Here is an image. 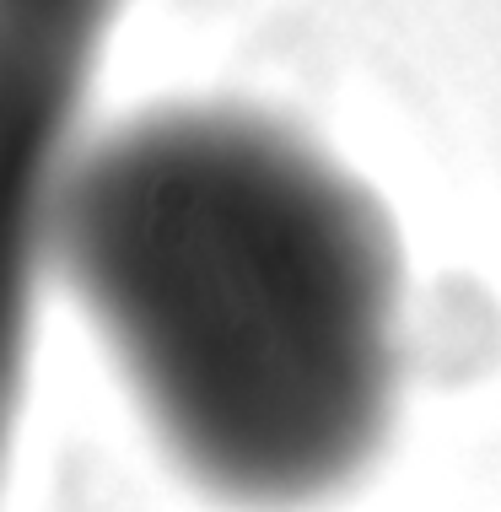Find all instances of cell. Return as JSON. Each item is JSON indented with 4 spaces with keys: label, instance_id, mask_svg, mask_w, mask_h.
<instances>
[{
    "label": "cell",
    "instance_id": "1",
    "mask_svg": "<svg viewBox=\"0 0 501 512\" xmlns=\"http://www.w3.org/2000/svg\"><path fill=\"white\" fill-rule=\"evenodd\" d=\"M44 254L205 496L297 512L378 459L405 254L378 195L297 130L211 103L124 119L71 146Z\"/></svg>",
    "mask_w": 501,
    "mask_h": 512
},
{
    "label": "cell",
    "instance_id": "2",
    "mask_svg": "<svg viewBox=\"0 0 501 512\" xmlns=\"http://www.w3.org/2000/svg\"><path fill=\"white\" fill-rule=\"evenodd\" d=\"M119 0H0V33L97 54Z\"/></svg>",
    "mask_w": 501,
    "mask_h": 512
}]
</instances>
